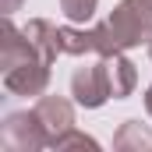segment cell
Wrapping results in <instances>:
<instances>
[{
    "instance_id": "1",
    "label": "cell",
    "mask_w": 152,
    "mask_h": 152,
    "mask_svg": "<svg viewBox=\"0 0 152 152\" xmlns=\"http://www.w3.org/2000/svg\"><path fill=\"white\" fill-rule=\"evenodd\" d=\"M99 32V57L124 53L152 39V0H120L113 14L96 25Z\"/></svg>"
},
{
    "instance_id": "3",
    "label": "cell",
    "mask_w": 152,
    "mask_h": 152,
    "mask_svg": "<svg viewBox=\"0 0 152 152\" xmlns=\"http://www.w3.org/2000/svg\"><path fill=\"white\" fill-rule=\"evenodd\" d=\"M0 142L11 152H36V149H50L46 131L39 124L36 110H21V113H7L4 127H0Z\"/></svg>"
},
{
    "instance_id": "5",
    "label": "cell",
    "mask_w": 152,
    "mask_h": 152,
    "mask_svg": "<svg viewBox=\"0 0 152 152\" xmlns=\"http://www.w3.org/2000/svg\"><path fill=\"white\" fill-rule=\"evenodd\" d=\"M46 85H50V64L46 60H25V64H14V67H7L4 71V88L7 92H14V96H42L46 92Z\"/></svg>"
},
{
    "instance_id": "6",
    "label": "cell",
    "mask_w": 152,
    "mask_h": 152,
    "mask_svg": "<svg viewBox=\"0 0 152 152\" xmlns=\"http://www.w3.org/2000/svg\"><path fill=\"white\" fill-rule=\"evenodd\" d=\"M57 36H60V53H67V57H99V32L96 28H78L71 21V25H60Z\"/></svg>"
},
{
    "instance_id": "9",
    "label": "cell",
    "mask_w": 152,
    "mask_h": 152,
    "mask_svg": "<svg viewBox=\"0 0 152 152\" xmlns=\"http://www.w3.org/2000/svg\"><path fill=\"white\" fill-rule=\"evenodd\" d=\"M106 67H110V81H113V99H127L134 92V81H138L134 64L124 53H110L106 57Z\"/></svg>"
},
{
    "instance_id": "10",
    "label": "cell",
    "mask_w": 152,
    "mask_h": 152,
    "mask_svg": "<svg viewBox=\"0 0 152 152\" xmlns=\"http://www.w3.org/2000/svg\"><path fill=\"white\" fill-rule=\"evenodd\" d=\"M96 7H99V0H60L64 18H67V21H75V25H78V21L85 25V21L96 14Z\"/></svg>"
},
{
    "instance_id": "2",
    "label": "cell",
    "mask_w": 152,
    "mask_h": 152,
    "mask_svg": "<svg viewBox=\"0 0 152 152\" xmlns=\"http://www.w3.org/2000/svg\"><path fill=\"white\" fill-rule=\"evenodd\" d=\"M71 96H75L78 106H85V110H99L103 103L113 99V81H110L106 57H99L92 64H81L71 75Z\"/></svg>"
},
{
    "instance_id": "4",
    "label": "cell",
    "mask_w": 152,
    "mask_h": 152,
    "mask_svg": "<svg viewBox=\"0 0 152 152\" xmlns=\"http://www.w3.org/2000/svg\"><path fill=\"white\" fill-rule=\"evenodd\" d=\"M36 117H39V124H42V131H46V142H50V149L75 127V106L64 99V96H39L36 99Z\"/></svg>"
},
{
    "instance_id": "13",
    "label": "cell",
    "mask_w": 152,
    "mask_h": 152,
    "mask_svg": "<svg viewBox=\"0 0 152 152\" xmlns=\"http://www.w3.org/2000/svg\"><path fill=\"white\" fill-rule=\"evenodd\" d=\"M145 110H149V117H152V85L145 88Z\"/></svg>"
},
{
    "instance_id": "14",
    "label": "cell",
    "mask_w": 152,
    "mask_h": 152,
    "mask_svg": "<svg viewBox=\"0 0 152 152\" xmlns=\"http://www.w3.org/2000/svg\"><path fill=\"white\" fill-rule=\"evenodd\" d=\"M149 57H152V39H149Z\"/></svg>"
},
{
    "instance_id": "11",
    "label": "cell",
    "mask_w": 152,
    "mask_h": 152,
    "mask_svg": "<svg viewBox=\"0 0 152 152\" xmlns=\"http://www.w3.org/2000/svg\"><path fill=\"white\" fill-rule=\"evenodd\" d=\"M53 149H57V152H67V149H99V142L71 127V131H67V134H64V138H60V142H57Z\"/></svg>"
},
{
    "instance_id": "7",
    "label": "cell",
    "mask_w": 152,
    "mask_h": 152,
    "mask_svg": "<svg viewBox=\"0 0 152 152\" xmlns=\"http://www.w3.org/2000/svg\"><path fill=\"white\" fill-rule=\"evenodd\" d=\"M25 36H28V42L36 46V53L46 60V64H53V60H57V53H60L57 25H50L46 18H32V21L25 25Z\"/></svg>"
},
{
    "instance_id": "8",
    "label": "cell",
    "mask_w": 152,
    "mask_h": 152,
    "mask_svg": "<svg viewBox=\"0 0 152 152\" xmlns=\"http://www.w3.org/2000/svg\"><path fill=\"white\" fill-rule=\"evenodd\" d=\"M117 152H152V127L142 120H124L120 131L113 134Z\"/></svg>"
},
{
    "instance_id": "12",
    "label": "cell",
    "mask_w": 152,
    "mask_h": 152,
    "mask_svg": "<svg viewBox=\"0 0 152 152\" xmlns=\"http://www.w3.org/2000/svg\"><path fill=\"white\" fill-rule=\"evenodd\" d=\"M21 4H25V0H0V11H4V14H14Z\"/></svg>"
}]
</instances>
